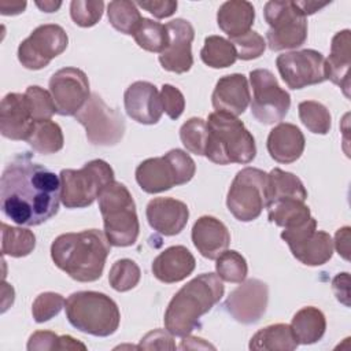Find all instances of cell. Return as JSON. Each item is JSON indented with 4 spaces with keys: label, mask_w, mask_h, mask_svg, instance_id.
<instances>
[{
    "label": "cell",
    "mask_w": 351,
    "mask_h": 351,
    "mask_svg": "<svg viewBox=\"0 0 351 351\" xmlns=\"http://www.w3.org/2000/svg\"><path fill=\"white\" fill-rule=\"evenodd\" d=\"M60 178L34 163L29 152L18 154L0 178L1 213L21 226H38L59 211Z\"/></svg>",
    "instance_id": "obj_1"
},
{
    "label": "cell",
    "mask_w": 351,
    "mask_h": 351,
    "mask_svg": "<svg viewBox=\"0 0 351 351\" xmlns=\"http://www.w3.org/2000/svg\"><path fill=\"white\" fill-rule=\"evenodd\" d=\"M111 244L99 229L63 233L51 244L56 267L80 282H93L103 274Z\"/></svg>",
    "instance_id": "obj_2"
},
{
    "label": "cell",
    "mask_w": 351,
    "mask_h": 351,
    "mask_svg": "<svg viewBox=\"0 0 351 351\" xmlns=\"http://www.w3.org/2000/svg\"><path fill=\"white\" fill-rule=\"evenodd\" d=\"M225 287L215 273H203L186 282L170 300L165 311V326L178 337L189 336L223 296Z\"/></svg>",
    "instance_id": "obj_3"
},
{
    "label": "cell",
    "mask_w": 351,
    "mask_h": 351,
    "mask_svg": "<svg viewBox=\"0 0 351 351\" xmlns=\"http://www.w3.org/2000/svg\"><path fill=\"white\" fill-rule=\"evenodd\" d=\"M204 156L217 165H247L255 159V138L244 123L233 115L211 112L207 118Z\"/></svg>",
    "instance_id": "obj_4"
},
{
    "label": "cell",
    "mask_w": 351,
    "mask_h": 351,
    "mask_svg": "<svg viewBox=\"0 0 351 351\" xmlns=\"http://www.w3.org/2000/svg\"><path fill=\"white\" fill-rule=\"evenodd\" d=\"M67 321L80 332L107 337L117 332L121 313L117 303L106 293L96 291H78L64 303Z\"/></svg>",
    "instance_id": "obj_5"
},
{
    "label": "cell",
    "mask_w": 351,
    "mask_h": 351,
    "mask_svg": "<svg viewBox=\"0 0 351 351\" xmlns=\"http://www.w3.org/2000/svg\"><path fill=\"white\" fill-rule=\"evenodd\" d=\"M104 234L114 247H129L137 241L140 223L129 189L118 181L110 182L99 195Z\"/></svg>",
    "instance_id": "obj_6"
},
{
    "label": "cell",
    "mask_w": 351,
    "mask_h": 351,
    "mask_svg": "<svg viewBox=\"0 0 351 351\" xmlns=\"http://www.w3.org/2000/svg\"><path fill=\"white\" fill-rule=\"evenodd\" d=\"M195 173V160L185 151L174 148L163 156L143 160L136 169V181L144 192L159 193L189 182Z\"/></svg>",
    "instance_id": "obj_7"
},
{
    "label": "cell",
    "mask_w": 351,
    "mask_h": 351,
    "mask_svg": "<svg viewBox=\"0 0 351 351\" xmlns=\"http://www.w3.org/2000/svg\"><path fill=\"white\" fill-rule=\"evenodd\" d=\"M60 178V200L66 208L90 206L100 192L114 180L112 167L103 159H93L81 169H63Z\"/></svg>",
    "instance_id": "obj_8"
},
{
    "label": "cell",
    "mask_w": 351,
    "mask_h": 351,
    "mask_svg": "<svg viewBox=\"0 0 351 351\" xmlns=\"http://www.w3.org/2000/svg\"><path fill=\"white\" fill-rule=\"evenodd\" d=\"M263 15L270 26L266 33V40L271 51L293 49L306 43L307 19L296 1H267Z\"/></svg>",
    "instance_id": "obj_9"
},
{
    "label": "cell",
    "mask_w": 351,
    "mask_h": 351,
    "mask_svg": "<svg viewBox=\"0 0 351 351\" xmlns=\"http://www.w3.org/2000/svg\"><path fill=\"white\" fill-rule=\"evenodd\" d=\"M266 180L267 173L256 167L237 171L226 196L228 210L236 219L251 222L261 215L266 207Z\"/></svg>",
    "instance_id": "obj_10"
},
{
    "label": "cell",
    "mask_w": 351,
    "mask_h": 351,
    "mask_svg": "<svg viewBox=\"0 0 351 351\" xmlns=\"http://www.w3.org/2000/svg\"><path fill=\"white\" fill-rule=\"evenodd\" d=\"M74 117L85 128L86 138L93 145H115L125 134L123 117L119 111L108 107L97 93H90Z\"/></svg>",
    "instance_id": "obj_11"
},
{
    "label": "cell",
    "mask_w": 351,
    "mask_h": 351,
    "mask_svg": "<svg viewBox=\"0 0 351 351\" xmlns=\"http://www.w3.org/2000/svg\"><path fill=\"white\" fill-rule=\"evenodd\" d=\"M254 96L251 114L263 125H274L285 118L291 107L289 93L278 85L274 74L267 69H256L250 73Z\"/></svg>",
    "instance_id": "obj_12"
},
{
    "label": "cell",
    "mask_w": 351,
    "mask_h": 351,
    "mask_svg": "<svg viewBox=\"0 0 351 351\" xmlns=\"http://www.w3.org/2000/svg\"><path fill=\"white\" fill-rule=\"evenodd\" d=\"M69 37L64 29L56 23H45L36 27L18 47V60L29 70H40L64 52Z\"/></svg>",
    "instance_id": "obj_13"
},
{
    "label": "cell",
    "mask_w": 351,
    "mask_h": 351,
    "mask_svg": "<svg viewBox=\"0 0 351 351\" xmlns=\"http://www.w3.org/2000/svg\"><path fill=\"white\" fill-rule=\"evenodd\" d=\"M281 239L288 244L292 255L307 266H321L333 255L330 234L317 230V221L313 217L300 226L284 229Z\"/></svg>",
    "instance_id": "obj_14"
},
{
    "label": "cell",
    "mask_w": 351,
    "mask_h": 351,
    "mask_svg": "<svg viewBox=\"0 0 351 351\" xmlns=\"http://www.w3.org/2000/svg\"><path fill=\"white\" fill-rule=\"evenodd\" d=\"M277 70L291 89H302L328 80L326 60L315 49L291 51L277 56Z\"/></svg>",
    "instance_id": "obj_15"
},
{
    "label": "cell",
    "mask_w": 351,
    "mask_h": 351,
    "mask_svg": "<svg viewBox=\"0 0 351 351\" xmlns=\"http://www.w3.org/2000/svg\"><path fill=\"white\" fill-rule=\"evenodd\" d=\"M49 93L53 99L56 114L75 115L90 96L88 77L81 69L63 67L52 74Z\"/></svg>",
    "instance_id": "obj_16"
},
{
    "label": "cell",
    "mask_w": 351,
    "mask_h": 351,
    "mask_svg": "<svg viewBox=\"0 0 351 351\" xmlns=\"http://www.w3.org/2000/svg\"><path fill=\"white\" fill-rule=\"evenodd\" d=\"M267 302V284L258 278H248L240 282V285L229 293L223 307L226 313L237 322L251 325L263 317Z\"/></svg>",
    "instance_id": "obj_17"
},
{
    "label": "cell",
    "mask_w": 351,
    "mask_h": 351,
    "mask_svg": "<svg viewBox=\"0 0 351 351\" xmlns=\"http://www.w3.org/2000/svg\"><path fill=\"white\" fill-rule=\"evenodd\" d=\"M169 33V45L159 53L160 66L171 73L182 74L191 70L193 64L192 41L195 29L189 21L176 18L166 25Z\"/></svg>",
    "instance_id": "obj_18"
},
{
    "label": "cell",
    "mask_w": 351,
    "mask_h": 351,
    "mask_svg": "<svg viewBox=\"0 0 351 351\" xmlns=\"http://www.w3.org/2000/svg\"><path fill=\"white\" fill-rule=\"evenodd\" d=\"M126 114L143 125H155L159 122L163 108L160 93L156 86L148 81H136L128 86L123 95Z\"/></svg>",
    "instance_id": "obj_19"
},
{
    "label": "cell",
    "mask_w": 351,
    "mask_h": 351,
    "mask_svg": "<svg viewBox=\"0 0 351 351\" xmlns=\"http://www.w3.org/2000/svg\"><path fill=\"white\" fill-rule=\"evenodd\" d=\"M149 226L163 236L178 234L188 223V206L173 197H155L145 210Z\"/></svg>",
    "instance_id": "obj_20"
},
{
    "label": "cell",
    "mask_w": 351,
    "mask_h": 351,
    "mask_svg": "<svg viewBox=\"0 0 351 351\" xmlns=\"http://www.w3.org/2000/svg\"><path fill=\"white\" fill-rule=\"evenodd\" d=\"M34 119L25 93H7L0 106V132L10 140L27 138Z\"/></svg>",
    "instance_id": "obj_21"
},
{
    "label": "cell",
    "mask_w": 351,
    "mask_h": 351,
    "mask_svg": "<svg viewBox=\"0 0 351 351\" xmlns=\"http://www.w3.org/2000/svg\"><path fill=\"white\" fill-rule=\"evenodd\" d=\"M250 100L251 93L248 81L245 75L239 73L221 77L211 96L213 107L218 112L229 114L233 117L243 114L247 110Z\"/></svg>",
    "instance_id": "obj_22"
},
{
    "label": "cell",
    "mask_w": 351,
    "mask_h": 351,
    "mask_svg": "<svg viewBox=\"0 0 351 351\" xmlns=\"http://www.w3.org/2000/svg\"><path fill=\"white\" fill-rule=\"evenodd\" d=\"M192 241L202 256L207 259H217L228 250L230 233L225 223L218 218L203 215L193 223Z\"/></svg>",
    "instance_id": "obj_23"
},
{
    "label": "cell",
    "mask_w": 351,
    "mask_h": 351,
    "mask_svg": "<svg viewBox=\"0 0 351 351\" xmlns=\"http://www.w3.org/2000/svg\"><path fill=\"white\" fill-rule=\"evenodd\" d=\"M195 266V256L186 247L171 245L154 259L152 274L165 284H173L191 276Z\"/></svg>",
    "instance_id": "obj_24"
},
{
    "label": "cell",
    "mask_w": 351,
    "mask_h": 351,
    "mask_svg": "<svg viewBox=\"0 0 351 351\" xmlns=\"http://www.w3.org/2000/svg\"><path fill=\"white\" fill-rule=\"evenodd\" d=\"M306 140L302 130L288 122H281L274 126L267 136V152L271 159L278 163H293L304 151Z\"/></svg>",
    "instance_id": "obj_25"
},
{
    "label": "cell",
    "mask_w": 351,
    "mask_h": 351,
    "mask_svg": "<svg viewBox=\"0 0 351 351\" xmlns=\"http://www.w3.org/2000/svg\"><path fill=\"white\" fill-rule=\"evenodd\" d=\"M351 32L348 29L337 32L330 44V55L326 60V75L335 85L343 89V93L350 97V64H351Z\"/></svg>",
    "instance_id": "obj_26"
},
{
    "label": "cell",
    "mask_w": 351,
    "mask_h": 351,
    "mask_svg": "<svg viewBox=\"0 0 351 351\" xmlns=\"http://www.w3.org/2000/svg\"><path fill=\"white\" fill-rule=\"evenodd\" d=\"M254 21V5L245 0L225 1L217 12V23L219 29L230 38L243 36L250 32Z\"/></svg>",
    "instance_id": "obj_27"
},
{
    "label": "cell",
    "mask_w": 351,
    "mask_h": 351,
    "mask_svg": "<svg viewBox=\"0 0 351 351\" xmlns=\"http://www.w3.org/2000/svg\"><path fill=\"white\" fill-rule=\"evenodd\" d=\"M266 204L280 199H299L306 202L307 191L299 177L274 167L266 180Z\"/></svg>",
    "instance_id": "obj_28"
},
{
    "label": "cell",
    "mask_w": 351,
    "mask_h": 351,
    "mask_svg": "<svg viewBox=\"0 0 351 351\" xmlns=\"http://www.w3.org/2000/svg\"><path fill=\"white\" fill-rule=\"evenodd\" d=\"M289 326L299 344H314L325 335L326 319L319 308L307 306L296 311Z\"/></svg>",
    "instance_id": "obj_29"
},
{
    "label": "cell",
    "mask_w": 351,
    "mask_h": 351,
    "mask_svg": "<svg viewBox=\"0 0 351 351\" xmlns=\"http://www.w3.org/2000/svg\"><path fill=\"white\" fill-rule=\"evenodd\" d=\"M299 343L287 324H273L259 329L250 340V350L254 351H292Z\"/></svg>",
    "instance_id": "obj_30"
},
{
    "label": "cell",
    "mask_w": 351,
    "mask_h": 351,
    "mask_svg": "<svg viewBox=\"0 0 351 351\" xmlns=\"http://www.w3.org/2000/svg\"><path fill=\"white\" fill-rule=\"evenodd\" d=\"M269 221L284 229L306 223L311 218L308 206L299 199H280L266 204Z\"/></svg>",
    "instance_id": "obj_31"
},
{
    "label": "cell",
    "mask_w": 351,
    "mask_h": 351,
    "mask_svg": "<svg viewBox=\"0 0 351 351\" xmlns=\"http://www.w3.org/2000/svg\"><path fill=\"white\" fill-rule=\"evenodd\" d=\"M26 141L36 152L49 155L63 148L64 138L60 126L51 119H45L34 121Z\"/></svg>",
    "instance_id": "obj_32"
},
{
    "label": "cell",
    "mask_w": 351,
    "mask_h": 351,
    "mask_svg": "<svg viewBox=\"0 0 351 351\" xmlns=\"http://www.w3.org/2000/svg\"><path fill=\"white\" fill-rule=\"evenodd\" d=\"M200 58L208 67L225 69L236 62L237 53L230 40H226L221 36H208L204 40Z\"/></svg>",
    "instance_id": "obj_33"
},
{
    "label": "cell",
    "mask_w": 351,
    "mask_h": 351,
    "mask_svg": "<svg viewBox=\"0 0 351 351\" xmlns=\"http://www.w3.org/2000/svg\"><path fill=\"white\" fill-rule=\"evenodd\" d=\"M36 247V236L25 228L10 226L1 223V254L14 258H22L33 252Z\"/></svg>",
    "instance_id": "obj_34"
},
{
    "label": "cell",
    "mask_w": 351,
    "mask_h": 351,
    "mask_svg": "<svg viewBox=\"0 0 351 351\" xmlns=\"http://www.w3.org/2000/svg\"><path fill=\"white\" fill-rule=\"evenodd\" d=\"M107 16L115 30L129 36H133L143 19L136 3L129 0L110 1L107 5Z\"/></svg>",
    "instance_id": "obj_35"
},
{
    "label": "cell",
    "mask_w": 351,
    "mask_h": 351,
    "mask_svg": "<svg viewBox=\"0 0 351 351\" xmlns=\"http://www.w3.org/2000/svg\"><path fill=\"white\" fill-rule=\"evenodd\" d=\"M133 38L140 48L156 53H162L167 48L170 40L166 25L148 18L141 19L140 25L133 33Z\"/></svg>",
    "instance_id": "obj_36"
},
{
    "label": "cell",
    "mask_w": 351,
    "mask_h": 351,
    "mask_svg": "<svg viewBox=\"0 0 351 351\" xmlns=\"http://www.w3.org/2000/svg\"><path fill=\"white\" fill-rule=\"evenodd\" d=\"M299 118L302 123L315 134H326L332 126V118L329 110L318 101L306 100L298 106Z\"/></svg>",
    "instance_id": "obj_37"
},
{
    "label": "cell",
    "mask_w": 351,
    "mask_h": 351,
    "mask_svg": "<svg viewBox=\"0 0 351 351\" xmlns=\"http://www.w3.org/2000/svg\"><path fill=\"white\" fill-rule=\"evenodd\" d=\"M215 270L217 276L226 281V282H234L240 284L245 280L248 273V266L245 258L233 250L223 251L217 259H215Z\"/></svg>",
    "instance_id": "obj_38"
},
{
    "label": "cell",
    "mask_w": 351,
    "mask_h": 351,
    "mask_svg": "<svg viewBox=\"0 0 351 351\" xmlns=\"http://www.w3.org/2000/svg\"><path fill=\"white\" fill-rule=\"evenodd\" d=\"M141 277L138 265L128 258L118 259L110 269L108 282L112 289L118 292H126L133 289Z\"/></svg>",
    "instance_id": "obj_39"
},
{
    "label": "cell",
    "mask_w": 351,
    "mask_h": 351,
    "mask_svg": "<svg viewBox=\"0 0 351 351\" xmlns=\"http://www.w3.org/2000/svg\"><path fill=\"white\" fill-rule=\"evenodd\" d=\"M180 138L189 152L203 156L207 144V122L197 117L189 118L180 129Z\"/></svg>",
    "instance_id": "obj_40"
},
{
    "label": "cell",
    "mask_w": 351,
    "mask_h": 351,
    "mask_svg": "<svg viewBox=\"0 0 351 351\" xmlns=\"http://www.w3.org/2000/svg\"><path fill=\"white\" fill-rule=\"evenodd\" d=\"M104 3L101 0H73L70 15L75 25L81 27L95 26L103 16Z\"/></svg>",
    "instance_id": "obj_41"
},
{
    "label": "cell",
    "mask_w": 351,
    "mask_h": 351,
    "mask_svg": "<svg viewBox=\"0 0 351 351\" xmlns=\"http://www.w3.org/2000/svg\"><path fill=\"white\" fill-rule=\"evenodd\" d=\"M25 96L27 99L30 112L34 121H45L51 119V117L56 112V107L51 93L41 86L30 85L27 86Z\"/></svg>",
    "instance_id": "obj_42"
},
{
    "label": "cell",
    "mask_w": 351,
    "mask_h": 351,
    "mask_svg": "<svg viewBox=\"0 0 351 351\" xmlns=\"http://www.w3.org/2000/svg\"><path fill=\"white\" fill-rule=\"evenodd\" d=\"M64 303L66 300L60 293H55V292L40 293L32 304V314L34 321L38 324L49 321L51 318H53L60 313V310L64 307Z\"/></svg>",
    "instance_id": "obj_43"
},
{
    "label": "cell",
    "mask_w": 351,
    "mask_h": 351,
    "mask_svg": "<svg viewBox=\"0 0 351 351\" xmlns=\"http://www.w3.org/2000/svg\"><path fill=\"white\" fill-rule=\"evenodd\" d=\"M230 43L236 49L237 59H241V60L258 59L259 56L263 55L266 49V41L259 33L254 30H250L243 36L230 38Z\"/></svg>",
    "instance_id": "obj_44"
},
{
    "label": "cell",
    "mask_w": 351,
    "mask_h": 351,
    "mask_svg": "<svg viewBox=\"0 0 351 351\" xmlns=\"http://www.w3.org/2000/svg\"><path fill=\"white\" fill-rule=\"evenodd\" d=\"M160 101H162L163 111L171 119H178L181 117V114L184 112V108H185L184 95L178 88H176L170 84L162 85Z\"/></svg>",
    "instance_id": "obj_45"
},
{
    "label": "cell",
    "mask_w": 351,
    "mask_h": 351,
    "mask_svg": "<svg viewBox=\"0 0 351 351\" xmlns=\"http://www.w3.org/2000/svg\"><path fill=\"white\" fill-rule=\"evenodd\" d=\"M138 348H145V350H176V344L173 343L171 333L167 330L162 329H155L147 333L141 341Z\"/></svg>",
    "instance_id": "obj_46"
},
{
    "label": "cell",
    "mask_w": 351,
    "mask_h": 351,
    "mask_svg": "<svg viewBox=\"0 0 351 351\" xmlns=\"http://www.w3.org/2000/svg\"><path fill=\"white\" fill-rule=\"evenodd\" d=\"M59 339L60 336L53 332L37 330L29 337L27 350H59Z\"/></svg>",
    "instance_id": "obj_47"
},
{
    "label": "cell",
    "mask_w": 351,
    "mask_h": 351,
    "mask_svg": "<svg viewBox=\"0 0 351 351\" xmlns=\"http://www.w3.org/2000/svg\"><path fill=\"white\" fill-rule=\"evenodd\" d=\"M136 5L144 8L145 11L152 14L155 18L162 19L173 15L178 7V3L173 0H151V1H137Z\"/></svg>",
    "instance_id": "obj_48"
},
{
    "label": "cell",
    "mask_w": 351,
    "mask_h": 351,
    "mask_svg": "<svg viewBox=\"0 0 351 351\" xmlns=\"http://www.w3.org/2000/svg\"><path fill=\"white\" fill-rule=\"evenodd\" d=\"M350 277L348 273H340L337 274L332 281L333 292L339 302H341L346 306H350Z\"/></svg>",
    "instance_id": "obj_49"
},
{
    "label": "cell",
    "mask_w": 351,
    "mask_h": 351,
    "mask_svg": "<svg viewBox=\"0 0 351 351\" xmlns=\"http://www.w3.org/2000/svg\"><path fill=\"white\" fill-rule=\"evenodd\" d=\"M333 244L339 255L346 261H348L350 259V226H344L336 232Z\"/></svg>",
    "instance_id": "obj_50"
},
{
    "label": "cell",
    "mask_w": 351,
    "mask_h": 351,
    "mask_svg": "<svg viewBox=\"0 0 351 351\" xmlns=\"http://www.w3.org/2000/svg\"><path fill=\"white\" fill-rule=\"evenodd\" d=\"M26 8V1L19 3H10V1H1L0 3V11L3 15H16L23 12Z\"/></svg>",
    "instance_id": "obj_51"
},
{
    "label": "cell",
    "mask_w": 351,
    "mask_h": 351,
    "mask_svg": "<svg viewBox=\"0 0 351 351\" xmlns=\"http://www.w3.org/2000/svg\"><path fill=\"white\" fill-rule=\"evenodd\" d=\"M86 350V346L82 344L81 341L75 340L74 337L66 335V336H60L59 339V350Z\"/></svg>",
    "instance_id": "obj_52"
},
{
    "label": "cell",
    "mask_w": 351,
    "mask_h": 351,
    "mask_svg": "<svg viewBox=\"0 0 351 351\" xmlns=\"http://www.w3.org/2000/svg\"><path fill=\"white\" fill-rule=\"evenodd\" d=\"M298 7L302 10L303 15L307 16V15H311L314 12H317L318 10L326 7L329 3H317V1H296Z\"/></svg>",
    "instance_id": "obj_53"
},
{
    "label": "cell",
    "mask_w": 351,
    "mask_h": 351,
    "mask_svg": "<svg viewBox=\"0 0 351 351\" xmlns=\"http://www.w3.org/2000/svg\"><path fill=\"white\" fill-rule=\"evenodd\" d=\"M36 5L44 12H55L60 8L62 1H36Z\"/></svg>",
    "instance_id": "obj_54"
}]
</instances>
